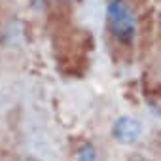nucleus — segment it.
I'll return each mask as SVG.
<instances>
[{"instance_id":"obj_2","label":"nucleus","mask_w":161,"mask_h":161,"mask_svg":"<svg viewBox=\"0 0 161 161\" xmlns=\"http://www.w3.org/2000/svg\"><path fill=\"white\" fill-rule=\"evenodd\" d=\"M106 27L116 42L131 46L136 36V17L127 0H108Z\"/></svg>"},{"instance_id":"obj_1","label":"nucleus","mask_w":161,"mask_h":161,"mask_svg":"<svg viewBox=\"0 0 161 161\" xmlns=\"http://www.w3.org/2000/svg\"><path fill=\"white\" fill-rule=\"evenodd\" d=\"M91 47V34H87L86 31H70L66 36H61L57 46V61L61 70L68 76H82L87 70Z\"/></svg>"},{"instance_id":"obj_4","label":"nucleus","mask_w":161,"mask_h":161,"mask_svg":"<svg viewBox=\"0 0 161 161\" xmlns=\"http://www.w3.org/2000/svg\"><path fill=\"white\" fill-rule=\"evenodd\" d=\"M76 161H99V155H97V150L93 144L86 142L82 148L78 150L76 153Z\"/></svg>"},{"instance_id":"obj_3","label":"nucleus","mask_w":161,"mask_h":161,"mask_svg":"<svg viewBox=\"0 0 161 161\" xmlns=\"http://www.w3.org/2000/svg\"><path fill=\"white\" fill-rule=\"evenodd\" d=\"M112 135L121 144H133L142 135V123L131 116H119L112 125Z\"/></svg>"}]
</instances>
